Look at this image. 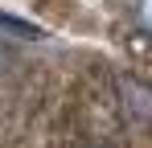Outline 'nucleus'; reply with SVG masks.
Here are the masks:
<instances>
[{"mask_svg": "<svg viewBox=\"0 0 152 148\" xmlns=\"http://www.w3.org/2000/svg\"><path fill=\"white\" fill-rule=\"evenodd\" d=\"M115 107L127 123H152V82L140 74H115Z\"/></svg>", "mask_w": 152, "mask_h": 148, "instance_id": "1", "label": "nucleus"}, {"mask_svg": "<svg viewBox=\"0 0 152 148\" xmlns=\"http://www.w3.org/2000/svg\"><path fill=\"white\" fill-rule=\"evenodd\" d=\"M21 37H33V29L0 12V70L12 62V49H17V41H21Z\"/></svg>", "mask_w": 152, "mask_h": 148, "instance_id": "2", "label": "nucleus"}, {"mask_svg": "<svg viewBox=\"0 0 152 148\" xmlns=\"http://www.w3.org/2000/svg\"><path fill=\"white\" fill-rule=\"evenodd\" d=\"M127 21L144 41H152V0H132L127 4Z\"/></svg>", "mask_w": 152, "mask_h": 148, "instance_id": "3", "label": "nucleus"}]
</instances>
